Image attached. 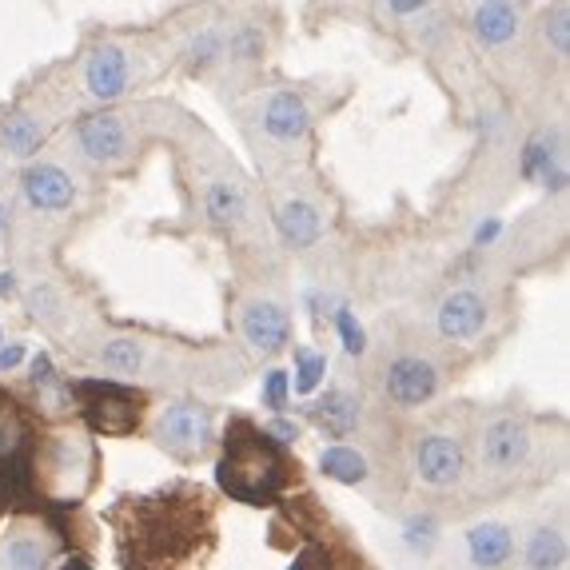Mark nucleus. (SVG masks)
Instances as JSON below:
<instances>
[{
    "instance_id": "25",
    "label": "nucleus",
    "mask_w": 570,
    "mask_h": 570,
    "mask_svg": "<svg viewBox=\"0 0 570 570\" xmlns=\"http://www.w3.org/2000/svg\"><path fill=\"white\" fill-rule=\"evenodd\" d=\"M295 359H299V367H295V391H299V395H311V391L319 387L323 371H327V359H323V355H311V351H295Z\"/></svg>"
},
{
    "instance_id": "32",
    "label": "nucleus",
    "mask_w": 570,
    "mask_h": 570,
    "mask_svg": "<svg viewBox=\"0 0 570 570\" xmlns=\"http://www.w3.org/2000/svg\"><path fill=\"white\" fill-rule=\"evenodd\" d=\"M32 383H36V387H52V383H56V371H52V359H48V355H36V359H32Z\"/></svg>"
},
{
    "instance_id": "8",
    "label": "nucleus",
    "mask_w": 570,
    "mask_h": 570,
    "mask_svg": "<svg viewBox=\"0 0 570 570\" xmlns=\"http://www.w3.org/2000/svg\"><path fill=\"white\" fill-rule=\"evenodd\" d=\"M531 451V439H527V427L515 423V419H495L487 431H483V463L491 471H515Z\"/></svg>"
},
{
    "instance_id": "3",
    "label": "nucleus",
    "mask_w": 570,
    "mask_h": 570,
    "mask_svg": "<svg viewBox=\"0 0 570 570\" xmlns=\"http://www.w3.org/2000/svg\"><path fill=\"white\" fill-rule=\"evenodd\" d=\"M28 447L32 427L20 403L0 395V507H12L28 495Z\"/></svg>"
},
{
    "instance_id": "13",
    "label": "nucleus",
    "mask_w": 570,
    "mask_h": 570,
    "mask_svg": "<svg viewBox=\"0 0 570 570\" xmlns=\"http://www.w3.org/2000/svg\"><path fill=\"white\" fill-rule=\"evenodd\" d=\"M84 80H88V92L100 96V100L120 96L124 84H128V60H124V52H120V48H100V52L88 60Z\"/></svg>"
},
{
    "instance_id": "36",
    "label": "nucleus",
    "mask_w": 570,
    "mask_h": 570,
    "mask_svg": "<svg viewBox=\"0 0 570 570\" xmlns=\"http://www.w3.org/2000/svg\"><path fill=\"white\" fill-rule=\"evenodd\" d=\"M419 8H423V4H407V0H395V4H391V12H419Z\"/></svg>"
},
{
    "instance_id": "11",
    "label": "nucleus",
    "mask_w": 570,
    "mask_h": 570,
    "mask_svg": "<svg viewBox=\"0 0 570 570\" xmlns=\"http://www.w3.org/2000/svg\"><path fill=\"white\" fill-rule=\"evenodd\" d=\"M244 335H248V343L252 347H260V351H280L287 343V335H291V323H287V311L280 303H252L248 311H244Z\"/></svg>"
},
{
    "instance_id": "9",
    "label": "nucleus",
    "mask_w": 570,
    "mask_h": 570,
    "mask_svg": "<svg viewBox=\"0 0 570 570\" xmlns=\"http://www.w3.org/2000/svg\"><path fill=\"white\" fill-rule=\"evenodd\" d=\"M483 323H487V303L475 291H455L439 307V331L447 339H471L483 331Z\"/></svg>"
},
{
    "instance_id": "5",
    "label": "nucleus",
    "mask_w": 570,
    "mask_h": 570,
    "mask_svg": "<svg viewBox=\"0 0 570 570\" xmlns=\"http://www.w3.org/2000/svg\"><path fill=\"white\" fill-rule=\"evenodd\" d=\"M160 435H164V443H168L172 451L196 455V451H204L208 439H212V419H208V411L196 407V403H176V407L164 411Z\"/></svg>"
},
{
    "instance_id": "17",
    "label": "nucleus",
    "mask_w": 570,
    "mask_h": 570,
    "mask_svg": "<svg viewBox=\"0 0 570 570\" xmlns=\"http://www.w3.org/2000/svg\"><path fill=\"white\" fill-rule=\"evenodd\" d=\"M319 212L311 208V204H303V200H291L280 208V232H284L287 244H295V248H307V244H315L319 240Z\"/></svg>"
},
{
    "instance_id": "14",
    "label": "nucleus",
    "mask_w": 570,
    "mask_h": 570,
    "mask_svg": "<svg viewBox=\"0 0 570 570\" xmlns=\"http://www.w3.org/2000/svg\"><path fill=\"white\" fill-rule=\"evenodd\" d=\"M264 128L276 140H299L307 132V104L295 92H276L264 108Z\"/></svg>"
},
{
    "instance_id": "27",
    "label": "nucleus",
    "mask_w": 570,
    "mask_h": 570,
    "mask_svg": "<svg viewBox=\"0 0 570 570\" xmlns=\"http://www.w3.org/2000/svg\"><path fill=\"white\" fill-rule=\"evenodd\" d=\"M403 539H407V547H411V551H431V547L439 543V523H435V519H427V515H415V519H407Z\"/></svg>"
},
{
    "instance_id": "20",
    "label": "nucleus",
    "mask_w": 570,
    "mask_h": 570,
    "mask_svg": "<svg viewBox=\"0 0 570 570\" xmlns=\"http://www.w3.org/2000/svg\"><path fill=\"white\" fill-rule=\"evenodd\" d=\"M319 463H323V475L335 483H363L367 479V459L351 447H327Z\"/></svg>"
},
{
    "instance_id": "33",
    "label": "nucleus",
    "mask_w": 570,
    "mask_h": 570,
    "mask_svg": "<svg viewBox=\"0 0 570 570\" xmlns=\"http://www.w3.org/2000/svg\"><path fill=\"white\" fill-rule=\"evenodd\" d=\"M264 435H268L272 443H291V439H295V423H287V419H276V423H272Z\"/></svg>"
},
{
    "instance_id": "4",
    "label": "nucleus",
    "mask_w": 570,
    "mask_h": 570,
    "mask_svg": "<svg viewBox=\"0 0 570 570\" xmlns=\"http://www.w3.org/2000/svg\"><path fill=\"white\" fill-rule=\"evenodd\" d=\"M72 391L92 395L84 403V423L96 435H132L136 431V423H140V399H136V391H128L120 383H104V379L76 383Z\"/></svg>"
},
{
    "instance_id": "26",
    "label": "nucleus",
    "mask_w": 570,
    "mask_h": 570,
    "mask_svg": "<svg viewBox=\"0 0 570 570\" xmlns=\"http://www.w3.org/2000/svg\"><path fill=\"white\" fill-rule=\"evenodd\" d=\"M8 570H48V555L40 543H28V539H16L8 547Z\"/></svg>"
},
{
    "instance_id": "15",
    "label": "nucleus",
    "mask_w": 570,
    "mask_h": 570,
    "mask_svg": "<svg viewBox=\"0 0 570 570\" xmlns=\"http://www.w3.org/2000/svg\"><path fill=\"white\" fill-rule=\"evenodd\" d=\"M467 547H471V563L483 570L491 567H503L515 551V539L503 523H479L471 535H467Z\"/></svg>"
},
{
    "instance_id": "2",
    "label": "nucleus",
    "mask_w": 570,
    "mask_h": 570,
    "mask_svg": "<svg viewBox=\"0 0 570 570\" xmlns=\"http://www.w3.org/2000/svg\"><path fill=\"white\" fill-rule=\"evenodd\" d=\"M216 483H220L224 495H232L240 503H252V507H264L284 491L287 483L284 451L264 431H256L252 423L240 419V423L228 427L224 459L216 467Z\"/></svg>"
},
{
    "instance_id": "29",
    "label": "nucleus",
    "mask_w": 570,
    "mask_h": 570,
    "mask_svg": "<svg viewBox=\"0 0 570 570\" xmlns=\"http://www.w3.org/2000/svg\"><path fill=\"white\" fill-rule=\"evenodd\" d=\"M264 403H268L272 411H284V403H287V371H268V379H264Z\"/></svg>"
},
{
    "instance_id": "16",
    "label": "nucleus",
    "mask_w": 570,
    "mask_h": 570,
    "mask_svg": "<svg viewBox=\"0 0 570 570\" xmlns=\"http://www.w3.org/2000/svg\"><path fill=\"white\" fill-rule=\"evenodd\" d=\"M315 423L331 435V439H347L359 423V403L347 395V391H327L319 403H315Z\"/></svg>"
},
{
    "instance_id": "19",
    "label": "nucleus",
    "mask_w": 570,
    "mask_h": 570,
    "mask_svg": "<svg viewBox=\"0 0 570 570\" xmlns=\"http://www.w3.org/2000/svg\"><path fill=\"white\" fill-rule=\"evenodd\" d=\"M208 216H212L216 224H240V220L248 216L244 192H240L236 184H228V180H216V184L208 188Z\"/></svg>"
},
{
    "instance_id": "12",
    "label": "nucleus",
    "mask_w": 570,
    "mask_h": 570,
    "mask_svg": "<svg viewBox=\"0 0 570 570\" xmlns=\"http://www.w3.org/2000/svg\"><path fill=\"white\" fill-rule=\"evenodd\" d=\"M80 148L92 156V160H116L124 152V124L108 112H96V116H84L80 128Z\"/></svg>"
},
{
    "instance_id": "23",
    "label": "nucleus",
    "mask_w": 570,
    "mask_h": 570,
    "mask_svg": "<svg viewBox=\"0 0 570 570\" xmlns=\"http://www.w3.org/2000/svg\"><path fill=\"white\" fill-rule=\"evenodd\" d=\"M100 359H104L108 371H136L140 359H144V347L136 339H112V343H104Z\"/></svg>"
},
{
    "instance_id": "34",
    "label": "nucleus",
    "mask_w": 570,
    "mask_h": 570,
    "mask_svg": "<svg viewBox=\"0 0 570 570\" xmlns=\"http://www.w3.org/2000/svg\"><path fill=\"white\" fill-rule=\"evenodd\" d=\"M20 359H24V347H20V343L4 347V351H0V371H12V367H16Z\"/></svg>"
},
{
    "instance_id": "21",
    "label": "nucleus",
    "mask_w": 570,
    "mask_h": 570,
    "mask_svg": "<svg viewBox=\"0 0 570 570\" xmlns=\"http://www.w3.org/2000/svg\"><path fill=\"white\" fill-rule=\"evenodd\" d=\"M40 140H44V132H40V124L32 116H12L4 124V148L12 156H32L40 148Z\"/></svg>"
},
{
    "instance_id": "22",
    "label": "nucleus",
    "mask_w": 570,
    "mask_h": 570,
    "mask_svg": "<svg viewBox=\"0 0 570 570\" xmlns=\"http://www.w3.org/2000/svg\"><path fill=\"white\" fill-rule=\"evenodd\" d=\"M563 555H567V543H563L559 531H539L531 539V551H527V559H531L535 570H555L563 563Z\"/></svg>"
},
{
    "instance_id": "1",
    "label": "nucleus",
    "mask_w": 570,
    "mask_h": 570,
    "mask_svg": "<svg viewBox=\"0 0 570 570\" xmlns=\"http://www.w3.org/2000/svg\"><path fill=\"white\" fill-rule=\"evenodd\" d=\"M204 499H140L132 503V523L124 527V563L132 570H168L180 563L204 535Z\"/></svg>"
},
{
    "instance_id": "35",
    "label": "nucleus",
    "mask_w": 570,
    "mask_h": 570,
    "mask_svg": "<svg viewBox=\"0 0 570 570\" xmlns=\"http://www.w3.org/2000/svg\"><path fill=\"white\" fill-rule=\"evenodd\" d=\"M499 236V220H491V224H483L479 232H475V244H487V240H495Z\"/></svg>"
},
{
    "instance_id": "31",
    "label": "nucleus",
    "mask_w": 570,
    "mask_h": 570,
    "mask_svg": "<svg viewBox=\"0 0 570 570\" xmlns=\"http://www.w3.org/2000/svg\"><path fill=\"white\" fill-rule=\"evenodd\" d=\"M291 570H335V567H331V559H327L323 547H307V551L295 559V567Z\"/></svg>"
},
{
    "instance_id": "10",
    "label": "nucleus",
    "mask_w": 570,
    "mask_h": 570,
    "mask_svg": "<svg viewBox=\"0 0 570 570\" xmlns=\"http://www.w3.org/2000/svg\"><path fill=\"white\" fill-rule=\"evenodd\" d=\"M24 196H28L32 208H40V212H64V208L72 204L76 188H72V180H68L60 168L40 164V168H28V172H24Z\"/></svg>"
},
{
    "instance_id": "39",
    "label": "nucleus",
    "mask_w": 570,
    "mask_h": 570,
    "mask_svg": "<svg viewBox=\"0 0 570 570\" xmlns=\"http://www.w3.org/2000/svg\"><path fill=\"white\" fill-rule=\"evenodd\" d=\"M4 220H8V204H0V236H4Z\"/></svg>"
},
{
    "instance_id": "6",
    "label": "nucleus",
    "mask_w": 570,
    "mask_h": 570,
    "mask_svg": "<svg viewBox=\"0 0 570 570\" xmlns=\"http://www.w3.org/2000/svg\"><path fill=\"white\" fill-rule=\"evenodd\" d=\"M435 387H439V375H435V367H431L427 359L403 355V359H395L391 371H387V395H391L399 407H419V403H427V399L435 395Z\"/></svg>"
},
{
    "instance_id": "37",
    "label": "nucleus",
    "mask_w": 570,
    "mask_h": 570,
    "mask_svg": "<svg viewBox=\"0 0 570 570\" xmlns=\"http://www.w3.org/2000/svg\"><path fill=\"white\" fill-rule=\"evenodd\" d=\"M12 272H0V295H8V291H12Z\"/></svg>"
},
{
    "instance_id": "18",
    "label": "nucleus",
    "mask_w": 570,
    "mask_h": 570,
    "mask_svg": "<svg viewBox=\"0 0 570 570\" xmlns=\"http://www.w3.org/2000/svg\"><path fill=\"white\" fill-rule=\"evenodd\" d=\"M515 8L511 4H479L475 8V32L487 40V44H503L515 36Z\"/></svg>"
},
{
    "instance_id": "28",
    "label": "nucleus",
    "mask_w": 570,
    "mask_h": 570,
    "mask_svg": "<svg viewBox=\"0 0 570 570\" xmlns=\"http://www.w3.org/2000/svg\"><path fill=\"white\" fill-rule=\"evenodd\" d=\"M335 327H339L343 351H347V355H363V347H367V335H363V327L355 323V315H351V311H339V315H335Z\"/></svg>"
},
{
    "instance_id": "7",
    "label": "nucleus",
    "mask_w": 570,
    "mask_h": 570,
    "mask_svg": "<svg viewBox=\"0 0 570 570\" xmlns=\"http://www.w3.org/2000/svg\"><path fill=\"white\" fill-rule=\"evenodd\" d=\"M415 467H419V479L431 483V487H451L459 483L463 475V447L451 439V435H427L415 451Z\"/></svg>"
},
{
    "instance_id": "24",
    "label": "nucleus",
    "mask_w": 570,
    "mask_h": 570,
    "mask_svg": "<svg viewBox=\"0 0 570 570\" xmlns=\"http://www.w3.org/2000/svg\"><path fill=\"white\" fill-rule=\"evenodd\" d=\"M523 176L527 180H559L555 176V156H551V148L543 144V140H531L527 144V156H523Z\"/></svg>"
},
{
    "instance_id": "38",
    "label": "nucleus",
    "mask_w": 570,
    "mask_h": 570,
    "mask_svg": "<svg viewBox=\"0 0 570 570\" xmlns=\"http://www.w3.org/2000/svg\"><path fill=\"white\" fill-rule=\"evenodd\" d=\"M56 570H92V567H88V563H84V559H68V563H64V567H56Z\"/></svg>"
},
{
    "instance_id": "30",
    "label": "nucleus",
    "mask_w": 570,
    "mask_h": 570,
    "mask_svg": "<svg viewBox=\"0 0 570 570\" xmlns=\"http://www.w3.org/2000/svg\"><path fill=\"white\" fill-rule=\"evenodd\" d=\"M547 36H551V40H555V48H559V52H567V48H570L567 4H559V8H555V16H551V20H547Z\"/></svg>"
}]
</instances>
